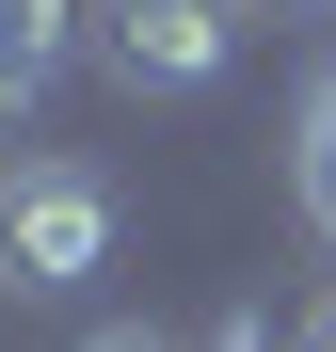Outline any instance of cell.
<instances>
[{"instance_id":"1","label":"cell","mask_w":336,"mask_h":352,"mask_svg":"<svg viewBox=\"0 0 336 352\" xmlns=\"http://www.w3.org/2000/svg\"><path fill=\"white\" fill-rule=\"evenodd\" d=\"M112 241H128V192H112L96 160H65V144L0 160V288H16V305L96 288V272H112Z\"/></svg>"},{"instance_id":"2","label":"cell","mask_w":336,"mask_h":352,"mask_svg":"<svg viewBox=\"0 0 336 352\" xmlns=\"http://www.w3.org/2000/svg\"><path fill=\"white\" fill-rule=\"evenodd\" d=\"M224 65H240L224 0H96V80L112 96H208Z\"/></svg>"},{"instance_id":"3","label":"cell","mask_w":336,"mask_h":352,"mask_svg":"<svg viewBox=\"0 0 336 352\" xmlns=\"http://www.w3.org/2000/svg\"><path fill=\"white\" fill-rule=\"evenodd\" d=\"M96 65V0H0V160H32V112Z\"/></svg>"},{"instance_id":"4","label":"cell","mask_w":336,"mask_h":352,"mask_svg":"<svg viewBox=\"0 0 336 352\" xmlns=\"http://www.w3.org/2000/svg\"><path fill=\"white\" fill-rule=\"evenodd\" d=\"M289 192H304V224H320V256H336V48L304 65V112H289Z\"/></svg>"},{"instance_id":"5","label":"cell","mask_w":336,"mask_h":352,"mask_svg":"<svg viewBox=\"0 0 336 352\" xmlns=\"http://www.w3.org/2000/svg\"><path fill=\"white\" fill-rule=\"evenodd\" d=\"M80 352H208V336H177V320H96Z\"/></svg>"},{"instance_id":"6","label":"cell","mask_w":336,"mask_h":352,"mask_svg":"<svg viewBox=\"0 0 336 352\" xmlns=\"http://www.w3.org/2000/svg\"><path fill=\"white\" fill-rule=\"evenodd\" d=\"M208 352H304V336H272V305H240V320H224Z\"/></svg>"},{"instance_id":"7","label":"cell","mask_w":336,"mask_h":352,"mask_svg":"<svg viewBox=\"0 0 336 352\" xmlns=\"http://www.w3.org/2000/svg\"><path fill=\"white\" fill-rule=\"evenodd\" d=\"M224 16H240V32H256V16H272V32H289V16H336V0H224Z\"/></svg>"},{"instance_id":"8","label":"cell","mask_w":336,"mask_h":352,"mask_svg":"<svg viewBox=\"0 0 336 352\" xmlns=\"http://www.w3.org/2000/svg\"><path fill=\"white\" fill-rule=\"evenodd\" d=\"M304 352H336V305H320V320H304Z\"/></svg>"}]
</instances>
